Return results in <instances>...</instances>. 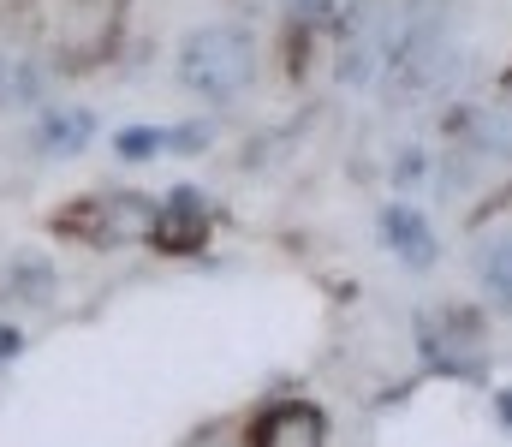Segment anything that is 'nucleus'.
<instances>
[{"instance_id": "obj_4", "label": "nucleus", "mask_w": 512, "mask_h": 447, "mask_svg": "<svg viewBox=\"0 0 512 447\" xmlns=\"http://www.w3.org/2000/svg\"><path fill=\"white\" fill-rule=\"evenodd\" d=\"M245 447H328V418L304 400H280L251 424Z\"/></svg>"}, {"instance_id": "obj_1", "label": "nucleus", "mask_w": 512, "mask_h": 447, "mask_svg": "<svg viewBox=\"0 0 512 447\" xmlns=\"http://www.w3.org/2000/svg\"><path fill=\"white\" fill-rule=\"evenodd\" d=\"M256 78V48L245 30L233 24H203L185 36L179 48V84L209 96V102H233L245 84Z\"/></svg>"}, {"instance_id": "obj_8", "label": "nucleus", "mask_w": 512, "mask_h": 447, "mask_svg": "<svg viewBox=\"0 0 512 447\" xmlns=\"http://www.w3.org/2000/svg\"><path fill=\"white\" fill-rule=\"evenodd\" d=\"M203 126H173V132H149V126H126L120 138H114V149L126 155V161H149V155H161V149H203Z\"/></svg>"}, {"instance_id": "obj_2", "label": "nucleus", "mask_w": 512, "mask_h": 447, "mask_svg": "<svg viewBox=\"0 0 512 447\" xmlns=\"http://www.w3.org/2000/svg\"><path fill=\"white\" fill-rule=\"evenodd\" d=\"M149 227H155V203L137 191H90L54 215V233L78 245H131V239H149Z\"/></svg>"}, {"instance_id": "obj_6", "label": "nucleus", "mask_w": 512, "mask_h": 447, "mask_svg": "<svg viewBox=\"0 0 512 447\" xmlns=\"http://www.w3.org/2000/svg\"><path fill=\"white\" fill-rule=\"evenodd\" d=\"M423 346L441 370H465L483 346V328L471 310H435V322H423Z\"/></svg>"}, {"instance_id": "obj_3", "label": "nucleus", "mask_w": 512, "mask_h": 447, "mask_svg": "<svg viewBox=\"0 0 512 447\" xmlns=\"http://www.w3.org/2000/svg\"><path fill=\"white\" fill-rule=\"evenodd\" d=\"M393 30H399V12H387L376 0H358L340 24V48H334V66L346 84H370L376 72H387V54H393Z\"/></svg>"}, {"instance_id": "obj_5", "label": "nucleus", "mask_w": 512, "mask_h": 447, "mask_svg": "<svg viewBox=\"0 0 512 447\" xmlns=\"http://www.w3.org/2000/svg\"><path fill=\"white\" fill-rule=\"evenodd\" d=\"M149 239H155L161 251H173V257H185V251H203V239H209V209H203L197 185H173V197L155 209V227H149Z\"/></svg>"}, {"instance_id": "obj_12", "label": "nucleus", "mask_w": 512, "mask_h": 447, "mask_svg": "<svg viewBox=\"0 0 512 447\" xmlns=\"http://www.w3.org/2000/svg\"><path fill=\"white\" fill-rule=\"evenodd\" d=\"M471 132H477L471 149H483V155H512V114H501V108H495V114H477Z\"/></svg>"}, {"instance_id": "obj_7", "label": "nucleus", "mask_w": 512, "mask_h": 447, "mask_svg": "<svg viewBox=\"0 0 512 447\" xmlns=\"http://www.w3.org/2000/svg\"><path fill=\"white\" fill-rule=\"evenodd\" d=\"M382 239H387V251H399L411 269H429V263H435L429 221H423L417 209H405V203H387L382 209Z\"/></svg>"}, {"instance_id": "obj_11", "label": "nucleus", "mask_w": 512, "mask_h": 447, "mask_svg": "<svg viewBox=\"0 0 512 447\" xmlns=\"http://www.w3.org/2000/svg\"><path fill=\"white\" fill-rule=\"evenodd\" d=\"M483 293L495 298L501 310H512V233H501L483 257Z\"/></svg>"}, {"instance_id": "obj_9", "label": "nucleus", "mask_w": 512, "mask_h": 447, "mask_svg": "<svg viewBox=\"0 0 512 447\" xmlns=\"http://www.w3.org/2000/svg\"><path fill=\"white\" fill-rule=\"evenodd\" d=\"M84 144H90V114H84V108H54V114H42V126H36V149H42V155H78Z\"/></svg>"}, {"instance_id": "obj_10", "label": "nucleus", "mask_w": 512, "mask_h": 447, "mask_svg": "<svg viewBox=\"0 0 512 447\" xmlns=\"http://www.w3.org/2000/svg\"><path fill=\"white\" fill-rule=\"evenodd\" d=\"M36 96H42V66L0 48V108H30Z\"/></svg>"}, {"instance_id": "obj_13", "label": "nucleus", "mask_w": 512, "mask_h": 447, "mask_svg": "<svg viewBox=\"0 0 512 447\" xmlns=\"http://www.w3.org/2000/svg\"><path fill=\"white\" fill-rule=\"evenodd\" d=\"M12 352H18V334H12V328H0V358H12Z\"/></svg>"}]
</instances>
